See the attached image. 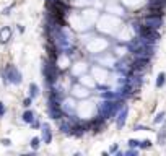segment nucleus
I'll return each mask as SVG.
<instances>
[{"label": "nucleus", "instance_id": "f257e3e1", "mask_svg": "<svg viewBox=\"0 0 166 156\" xmlns=\"http://www.w3.org/2000/svg\"><path fill=\"white\" fill-rule=\"evenodd\" d=\"M121 109V102L114 101V99H109V101H104L101 106H99V116L103 119H108V117H112L117 111Z\"/></svg>", "mask_w": 166, "mask_h": 156}, {"label": "nucleus", "instance_id": "2eb2a0df", "mask_svg": "<svg viewBox=\"0 0 166 156\" xmlns=\"http://www.w3.org/2000/svg\"><path fill=\"white\" fill-rule=\"evenodd\" d=\"M5 116V106H3V102L0 101V117Z\"/></svg>", "mask_w": 166, "mask_h": 156}, {"label": "nucleus", "instance_id": "9d476101", "mask_svg": "<svg viewBox=\"0 0 166 156\" xmlns=\"http://www.w3.org/2000/svg\"><path fill=\"white\" fill-rule=\"evenodd\" d=\"M164 81H166V75L164 73H160L158 78H156V88H161L164 85Z\"/></svg>", "mask_w": 166, "mask_h": 156}, {"label": "nucleus", "instance_id": "0eeeda50", "mask_svg": "<svg viewBox=\"0 0 166 156\" xmlns=\"http://www.w3.org/2000/svg\"><path fill=\"white\" fill-rule=\"evenodd\" d=\"M42 140H44V143H51V141H52V133H51L49 124L42 125Z\"/></svg>", "mask_w": 166, "mask_h": 156}, {"label": "nucleus", "instance_id": "4468645a", "mask_svg": "<svg viewBox=\"0 0 166 156\" xmlns=\"http://www.w3.org/2000/svg\"><path fill=\"white\" fill-rule=\"evenodd\" d=\"M163 117H164V112H160L158 116H156V119H155V124H158V122L163 120Z\"/></svg>", "mask_w": 166, "mask_h": 156}, {"label": "nucleus", "instance_id": "20e7f679", "mask_svg": "<svg viewBox=\"0 0 166 156\" xmlns=\"http://www.w3.org/2000/svg\"><path fill=\"white\" fill-rule=\"evenodd\" d=\"M143 25L145 26H148V28H153V29H158V28L163 25V20H161V16H156V15H148L145 18V21H143Z\"/></svg>", "mask_w": 166, "mask_h": 156}, {"label": "nucleus", "instance_id": "ddd939ff", "mask_svg": "<svg viewBox=\"0 0 166 156\" xmlns=\"http://www.w3.org/2000/svg\"><path fill=\"white\" fill-rule=\"evenodd\" d=\"M103 96L106 98V99H116V98H117V94H114V93H104Z\"/></svg>", "mask_w": 166, "mask_h": 156}, {"label": "nucleus", "instance_id": "6e6552de", "mask_svg": "<svg viewBox=\"0 0 166 156\" xmlns=\"http://www.w3.org/2000/svg\"><path fill=\"white\" fill-rule=\"evenodd\" d=\"M37 94H39V88H37V85L36 83H31L30 85V98L34 99Z\"/></svg>", "mask_w": 166, "mask_h": 156}, {"label": "nucleus", "instance_id": "423d86ee", "mask_svg": "<svg viewBox=\"0 0 166 156\" xmlns=\"http://www.w3.org/2000/svg\"><path fill=\"white\" fill-rule=\"evenodd\" d=\"M10 37H12V29L8 26H5V28H2V29H0V42H2V44L8 42Z\"/></svg>", "mask_w": 166, "mask_h": 156}, {"label": "nucleus", "instance_id": "f03ea898", "mask_svg": "<svg viewBox=\"0 0 166 156\" xmlns=\"http://www.w3.org/2000/svg\"><path fill=\"white\" fill-rule=\"evenodd\" d=\"M3 81L5 83H13V85H20L21 83V73L15 65H8L3 72Z\"/></svg>", "mask_w": 166, "mask_h": 156}, {"label": "nucleus", "instance_id": "dca6fc26", "mask_svg": "<svg viewBox=\"0 0 166 156\" xmlns=\"http://www.w3.org/2000/svg\"><path fill=\"white\" fill-rule=\"evenodd\" d=\"M23 106H25V107H30V106H31V98H26L25 101H23Z\"/></svg>", "mask_w": 166, "mask_h": 156}, {"label": "nucleus", "instance_id": "f3484780", "mask_svg": "<svg viewBox=\"0 0 166 156\" xmlns=\"http://www.w3.org/2000/svg\"><path fill=\"white\" fill-rule=\"evenodd\" d=\"M139 143H140L139 140H129V145L130 146H139Z\"/></svg>", "mask_w": 166, "mask_h": 156}, {"label": "nucleus", "instance_id": "9b49d317", "mask_svg": "<svg viewBox=\"0 0 166 156\" xmlns=\"http://www.w3.org/2000/svg\"><path fill=\"white\" fill-rule=\"evenodd\" d=\"M39 145H41V138L34 137V138L31 140V148H33V150H37V148H39Z\"/></svg>", "mask_w": 166, "mask_h": 156}, {"label": "nucleus", "instance_id": "f8f14e48", "mask_svg": "<svg viewBox=\"0 0 166 156\" xmlns=\"http://www.w3.org/2000/svg\"><path fill=\"white\" fill-rule=\"evenodd\" d=\"M150 145H151L150 140H143V141H140V143H139L140 148H150Z\"/></svg>", "mask_w": 166, "mask_h": 156}, {"label": "nucleus", "instance_id": "7ed1b4c3", "mask_svg": "<svg viewBox=\"0 0 166 156\" xmlns=\"http://www.w3.org/2000/svg\"><path fill=\"white\" fill-rule=\"evenodd\" d=\"M42 73H44L46 80L49 83H54L55 78H57V67L54 65V62H49V60H46L44 64H42Z\"/></svg>", "mask_w": 166, "mask_h": 156}, {"label": "nucleus", "instance_id": "39448f33", "mask_svg": "<svg viewBox=\"0 0 166 156\" xmlns=\"http://www.w3.org/2000/svg\"><path fill=\"white\" fill-rule=\"evenodd\" d=\"M127 114H129V109H127V107H121L119 116H117V129H122V127L125 125Z\"/></svg>", "mask_w": 166, "mask_h": 156}, {"label": "nucleus", "instance_id": "a211bd4d", "mask_svg": "<svg viewBox=\"0 0 166 156\" xmlns=\"http://www.w3.org/2000/svg\"><path fill=\"white\" fill-rule=\"evenodd\" d=\"M2 143L5 145V146H10V145H12V141L8 140V138H3V140H2Z\"/></svg>", "mask_w": 166, "mask_h": 156}, {"label": "nucleus", "instance_id": "1a4fd4ad", "mask_svg": "<svg viewBox=\"0 0 166 156\" xmlns=\"http://www.w3.org/2000/svg\"><path fill=\"white\" fill-rule=\"evenodd\" d=\"M23 120H25L26 124H31V122L34 120V114H33V111H26L25 114H23Z\"/></svg>", "mask_w": 166, "mask_h": 156}]
</instances>
